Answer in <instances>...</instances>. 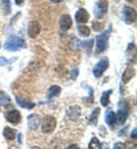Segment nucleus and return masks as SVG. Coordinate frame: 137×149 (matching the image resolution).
<instances>
[{"label":"nucleus","mask_w":137,"mask_h":149,"mask_svg":"<svg viewBox=\"0 0 137 149\" xmlns=\"http://www.w3.org/2000/svg\"><path fill=\"white\" fill-rule=\"evenodd\" d=\"M23 46H24V41L22 39H20V38L15 37V36H12L5 42V49L12 51V52L17 51L19 48L23 47Z\"/></svg>","instance_id":"nucleus-1"},{"label":"nucleus","mask_w":137,"mask_h":149,"mask_svg":"<svg viewBox=\"0 0 137 149\" xmlns=\"http://www.w3.org/2000/svg\"><path fill=\"white\" fill-rule=\"evenodd\" d=\"M109 35H110V31H106V32L97 36V38H96V54H99L106 49Z\"/></svg>","instance_id":"nucleus-2"},{"label":"nucleus","mask_w":137,"mask_h":149,"mask_svg":"<svg viewBox=\"0 0 137 149\" xmlns=\"http://www.w3.org/2000/svg\"><path fill=\"white\" fill-rule=\"evenodd\" d=\"M55 127H56V119L54 117L47 116L43 118L42 124H41V131L43 133H50L55 130Z\"/></svg>","instance_id":"nucleus-3"},{"label":"nucleus","mask_w":137,"mask_h":149,"mask_svg":"<svg viewBox=\"0 0 137 149\" xmlns=\"http://www.w3.org/2000/svg\"><path fill=\"white\" fill-rule=\"evenodd\" d=\"M128 113H129V108L126 103H120L119 104V110L118 113H116V117H117V122L119 124H123L128 117Z\"/></svg>","instance_id":"nucleus-4"},{"label":"nucleus","mask_w":137,"mask_h":149,"mask_svg":"<svg viewBox=\"0 0 137 149\" xmlns=\"http://www.w3.org/2000/svg\"><path fill=\"white\" fill-rule=\"evenodd\" d=\"M107 67H109V60H107V57L101 58L99 62H98L97 64L95 65V68H94V76L96 78H99L103 74V72L107 69Z\"/></svg>","instance_id":"nucleus-5"},{"label":"nucleus","mask_w":137,"mask_h":149,"mask_svg":"<svg viewBox=\"0 0 137 149\" xmlns=\"http://www.w3.org/2000/svg\"><path fill=\"white\" fill-rule=\"evenodd\" d=\"M123 19L126 21V23L131 24L136 22V10L131 7H123Z\"/></svg>","instance_id":"nucleus-6"},{"label":"nucleus","mask_w":137,"mask_h":149,"mask_svg":"<svg viewBox=\"0 0 137 149\" xmlns=\"http://www.w3.org/2000/svg\"><path fill=\"white\" fill-rule=\"evenodd\" d=\"M5 117H6V119L9 122V123H12V124H19L21 122V113L20 111H17V110H8V111H6L5 113Z\"/></svg>","instance_id":"nucleus-7"},{"label":"nucleus","mask_w":137,"mask_h":149,"mask_svg":"<svg viewBox=\"0 0 137 149\" xmlns=\"http://www.w3.org/2000/svg\"><path fill=\"white\" fill-rule=\"evenodd\" d=\"M107 12V1L106 0H99L95 7V16L96 17H102L105 13Z\"/></svg>","instance_id":"nucleus-8"},{"label":"nucleus","mask_w":137,"mask_h":149,"mask_svg":"<svg viewBox=\"0 0 137 149\" xmlns=\"http://www.w3.org/2000/svg\"><path fill=\"white\" fill-rule=\"evenodd\" d=\"M40 123H41V119L38 115H31L28 118V124L31 130H36L37 127H39Z\"/></svg>","instance_id":"nucleus-9"},{"label":"nucleus","mask_w":137,"mask_h":149,"mask_svg":"<svg viewBox=\"0 0 137 149\" xmlns=\"http://www.w3.org/2000/svg\"><path fill=\"white\" fill-rule=\"evenodd\" d=\"M76 19L78 23H86L88 19H89V14L86 9L83 8H80L78 9V12L76 13Z\"/></svg>","instance_id":"nucleus-10"},{"label":"nucleus","mask_w":137,"mask_h":149,"mask_svg":"<svg viewBox=\"0 0 137 149\" xmlns=\"http://www.w3.org/2000/svg\"><path fill=\"white\" fill-rule=\"evenodd\" d=\"M59 25H61V29L64 31L70 29L72 25V19L70 17V15H63L59 19Z\"/></svg>","instance_id":"nucleus-11"},{"label":"nucleus","mask_w":137,"mask_h":149,"mask_svg":"<svg viewBox=\"0 0 137 149\" xmlns=\"http://www.w3.org/2000/svg\"><path fill=\"white\" fill-rule=\"evenodd\" d=\"M40 30H41V28H40V24L38 22H31L30 23V26H29V35H30V37H37L38 35H39Z\"/></svg>","instance_id":"nucleus-12"},{"label":"nucleus","mask_w":137,"mask_h":149,"mask_svg":"<svg viewBox=\"0 0 137 149\" xmlns=\"http://www.w3.org/2000/svg\"><path fill=\"white\" fill-rule=\"evenodd\" d=\"M80 107L78 106H73V107H71L70 109H69V111H67V116H69V118L71 119V120H77L79 118V116H80Z\"/></svg>","instance_id":"nucleus-13"},{"label":"nucleus","mask_w":137,"mask_h":149,"mask_svg":"<svg viewBox=\"0 0 137 149\" xmlns=\"http://www.w3.org/2000/svg\"><path fill=\"white\" fill-rule=\"evenodd\" d=\"M105 122H106V124H107L109 126H111V127H113V126L116 125V123H117V117H116L114 111H112V110H109V111H107L106 116H105Z\"/></svg>","instance_id":"nucleus-14"},{"label":"nucleus","mask_w":137,"mask_h":149,"mask_svg":"<svg viewBox=\"0 0 137 149\" xmlns=\"http://www.w3.org/2000/svg\"><path fill=\"white\" fill-rule=\"evenodd\" d=\"M134 74H135V71H134L133 68H127L126 71L122 74V80H123L125 83H128V81L134 77Z\"/></svg>","instance_id":"nucleus-15"},{"label":"nucleus","mask_w":137,"mask_h":149,"mask_svg":"<svg viewBox=\"0 0 137 149\" xmlns=\"http://www.w3.org/2000/svg\"><path fill=\"white\" fill-rule=\"evenodd\" d=\"M82 46H83V42H81L78 38H73L70 42V48L73 49V51H78Z\"/></svg>","instance_id":"nucleus-16"},{"label":"nucleus","mask_w":137,"mask_h":149,"mask_svg":"<svg viewBox=\"0 0 137 149\" xmlns=\"http://www.w3.org/2000/svg\"><path fill=\"white\" fill-rule=\"evenodd\" d=\"M3 135L6 136V139H8V140H13V139H15L16 132H15V130H13V129L6 126L5 130H3Z\"/></svg>","instance_id":"nucleus-17"},{"label":"nucleus","mask_w":137,"mask_h":149,"mask_svg":"<svg viewBox=\"0 0 137 149\" xmlns=\"http://www.w3.org/2000/svg\"><path fill=\"white\" fill-rule=\"evenodd\" d=\"M9 103H10V97H9V95L7 93H5V92H0V106L5 107V106H7V104H9Z\"/></svg>","instance_id":"nucleus-18"},{"label":"nucleus","mask_w":137,"mask_h":149,"mask_svg":"<svg viewBox=\"0 0 137 149\" xmlns=\"http://www.w3.org/2000/svg\"><path fill=\"white\" fill-rule=\"evenodd\" d=\"M112 93V91L111 90H109V91H106L105 93L102 94V97H101V104L102 106H104V107H106L107 104H109V97H110V95Z\"/></svg>","instance_id":"nucleus-19"},{"label":"nucleus","mask_w":137,"mask_h":149,"mask_svg":"<svg viewBox=\"0 0 137 149\" xmlns=\"http://www.w3.org/2000/svg\"><path fill=\"white\" fill-rule=\"evenodd\" d=\"M16 101H17V103L20 104L21 107H23V108H25V109H32V108H34V103L33 102H28V101H23V100H21V99H16Z\"/></svg>","instance_id":"nucleus-20"},{"label":"nucleus","mask_w":137,"mask_h":149,"mask_svg":"<svg viewBox=\"0 0 137 149\" xmlns=\"http://www.w3.org/2000/svg\"><path fill=\"white\" fill-rule=\"evenodd\" d=\"M78 31L80 33V36H82V37H88L90 35V29L88 26H86V25H79Z\"/></svg>","instance_id":"nucleus-21"},{"label":"nucleus","mask_w":137,"mask_h":149,"mask_svg":"<svg viewBox=\"0 0 137 149\" xmlns=\"http://www.w3.org/2000/svg\"><path fill=\"white\" fill-rule=\"evenodd\" d=\"M61 93V87L59 86H52L48 91V94H47V97H53V96H56Z\"/></svg>","instance_id":"nucleus-22"},{"label":"nucleus","mask_w":137,"mask_h":149,"mask_svg":"<svg viewBox=\"0 0 137 149\" xmlns=\"http://www.w3.org/2000/svg\"><path fill=\"white\" fill-rule=\"evenodd\" d=\"M1 7L3 8L5 15H8L10 13V0H1Z\"/></svg>","instance_id":"nucleus-23"},{"label":"nucleus","mask_w":137,"mask_h":149,"mask_svg":"<svg viewBox=\"0 0 137 149\" xmlns=\"http://www.w3.org/2000/svg\"><path fill=\"white\" fill-rule=\"evenodd\" d=\"M98 113H99V108H96L94 111L92 112V115H90V117H89V122H90L92 124H94V125H96V124H97Z\"/></svg>","instance_id":"nucleus-24"},{"label":"nucleus","mask_w":137,"mask_h":149,"mask_svg":"<svg viewBox=\"0 0 137 149\" xmlns=\"http://www.w3.org/2000/svg\"><path fill=\"white\" fill-rule=\"evenodd\" d=\"M101 147H102V145H101V142L98 141L96 138H93V139H92V141L89 142V148L90 149L101 148Z\"/></svg>","instance_id":"nucleus-25"},{"label":"nucleus","mask_w":137,"mask_h":149,"mask_svg":"<svg viewBox=\"0 0 137 149\" xmlns=\"http://www.w3.org/2000/svg\"><path fill=\"white\" fill-rule=\"evenodd\" d=\"M103 28H104V23H101V22H94L93 23V29L95 31H101V30H103Z\"/></svg>","instance_id":"nucleus-26"},{"label":"nucleus","mask_w":137,"mask_h":149,"mask_svg":"<svg viewBox=\"0 0 137 149\" xmlns=\"http://www.w3.org/2000/svg\"><path fill=\"white\" fill-rule=\"evenodd\" d=\"M8 63V60H6L5 57H0V65H5Z\"/></svg>","instance_id":"nucleus-27"},{"label":"nucleus","mask_w":137,"mask_h":149,"mask_svg":"<svg viewBox=\"0 0 137 149\" xmlns=\"http://www.w3.org/2000/svg\"><path fill=\"white\" fill-rule=\"evenodd\" d=\"M72 72H73V74H72V78H73V79H74V78H76V77H77V74H78V70H77V69H76V70H73V71H72Z\"/></svg>","instance_id":"nucleus-28"},{"label":"nucleus","mask_w":137,"mask_h":149,"mask_svg":"<svg viewBox=\"0 0 137 149\" xmlns=\"http://www.w3.org/2000/svg\"><path fill=\"white\" fill-rule=\"evenodd\" d=\"M123 146H125L123 143H117V145L114 146V148H123Z\"/></svg>","instance_id":"nucleus-29"},{"label":"nucleus","mask_w":137,"mask_h":149,"mask_svg":"<svg viewBox=\"0 0 137 149\" xmlns=\"http://www.w3.org/2000/svg\"><path fill=\"white\" fill-rule=\"evenodd\" d=\"M136 132H137V130H136V129H134V132L131 133V135H133L134 138H136Z\"/></svg>","instance_id":"nucleus-30"},{"label":"nucleus","mask_w":137,"mask_h":149,"mask_svg":"<svg viewBox=\"0 0 137 149\" xmlns=\"http://www.w3.org/2000/svg\"><path fill=\"white\" fill-rule=\"evenodd\" d=\"M15 2H16L17 5H21V3L23 2V0H15Z\"/></svg>","instance_id":"nucleus-31"},{"label":"nucleus","mask_w":137,"mask_h":149,"mask_svg":"<svg viewBox=\"0 0 137 149\" xmlns=\"http://www.w3.org/2000/svg\"><path fill=\"white\" fill-rule=\"evenodd\" d=\"M70 148H78V146H77V145H72Z\"/></svg>","instance_id":"nucleus-32"},{"label":"nucleus","mask_w":137,"mask_h":149,"mask_svg":"<svg viewBox=\"0 0 137 149\" xmlns=\"http://www.w3.org/2000/svg\"><path fill=\"white\" fill-rule=\"evenodd\" d=\"M50 1H54V2H61L62 0H50Z\"/></svg>","instance_id":"nucleus-33"},{"label":"nucleus","mask_w":137,"mask_h":149,"mask_svg":"<svg viewBox=\"0 0 137 149\" xmlns=\"http://www.w3.org/2000/svg\"><path fill=\"white\" fill-rule=\"evenodd\" d=\"M127 1H129V2H133V1H135V0H127Z\"/></svg>","instance_id":"nucleus-34"}]
</instances>
